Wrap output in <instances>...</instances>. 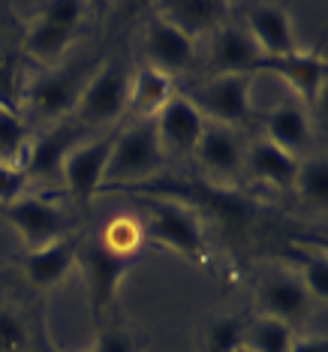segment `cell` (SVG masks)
I'll use <instances>...</instances> for the list:
<instances>
[{
    "instance_id": "cell-34",
    "label": "cell",
    "mask_w": 328,
    "mask_h": 352,
    "mask_svg": "<svg viewBox=\"0 0 328 352\" xmlns=\"http://www.w3.org/2000/svg\"><path fill=\"white\" fill-rule=\"evenodd\" d=\"M235 352H250V349H247V346H238V349H235Z\"/></svg>"
},
{
    "instance_id": "cell-26",
    "label": "cell",
    "mask_w": 328,
    "mask_h": 352,
    "mask_svg": "<svg viewBox=\"0 0 328 352\" xmlns=\"http://www.w3.org/2000/svg\"><path fill=\"white\" fill-rule=\"evenodd\" d=\"M30 142V133L21 115L0 100V163H21Z\"/></svg>"
},
{
    "instance_id": "cell-32",
    "label": "cell",
    "mask_w": 328,
    "mask_h": 352,
    "mask_svg": "<svg viewBox=\"0 0 328 352\" xmlns=\"http://www.w3.org/2000/svg\"><path fill=\"white\" fill-rule=\"evenodd\" d=\"M28 172L21 163H0V205H10L19 196H25Z\"/></svg>"
},
{
    "instance_id": "cell-17",
    "label": "cell",
    "mask_w": 328,
    "mask_h": 352,
    "mask_svg": "<svg viewBox=\"0 0 328 352\" xmlns=\"http://www.w3.org/2000/svg\"><path fill=\"white\" fill-rule=\"evenodd\" d=\"M82 130H85V126L67 121V126H54V130L43 133L39 139H30L25 157H21V166H25L28 178H34V175L54 178V175H61L63 157H67L69 151L78 145V135H82Z\"/></svg>"
},
{
    "instance_id": "cell-20",
    "label": "cell",
    "mask_w": 328,
    "mask_h": 352,
    "mask_svg": "<svg viewBox=\"0 0 328 352\" xmlns=\"http://www.w3.org/2000/svg\"><path fill=\"white\" fill-rule=\"evenodd\" d=\"M298 157L280 151L268 139H256L244 154V172L262 184H271V187H292L295 175H298Z\"/></svg>"
},
{
    "instance_id": "cell-14",
    "label": "cell",
    "mask_w": 328,
    "mask_h": 352,
    "mask_svg": "<svg viewBox=\"0 0 328 352\" xmlns=\"http://www.w3.org/2000/svg\"><path fill=\"white\" fill-rule=\"evenodd\" d=\"M78 244H82V235H67L61 241H54L43 250H34V253H25L19 259L21 265V274L34 289H54L58 283L67 280V274L76 268V253H78Z\"/></svg>"
},
{
    "instance_id": "cell-21",
    "label": "cell",
    "mask_w": 328,
    "mask_h": 352,
    "mask_svg": "<svg viewBox=\"0 0 328 352\" xmlns=\"http://www.w3.org/2000/svg\"><path fill=\"white\" fill-rule=\"evenodd\" d=\"M172 97H175V78L145 63L130 76V106H127V111H133L139 121H154Z\"/></svg>"
},
{
    "instance_id": "cell-15",
    "label": "cell",
    "mask_w": 328,
    "mask_h": 352,
    "mask_svg": "<svg viewBox=\"0 0 328 352\" xmlns=\"http://www.w3.org/2000/svg\"><path fill=\"white\" fill-rule=\"evenodd\" d=\"M154 10L157 19L178 28L184 36L196 43L199 36H208L220 25H226L229 3H223V0H166V3H157Z\"/></svg>"
},
{
    "instance_id": "cell-4",
    "label": "cell",
    "mask_w": 328,
    "mask_h": 352,
    "mask_svg": "<svg viewBox=\"0 0 328 352\" xmlns=\"http://www.w3.org/2000/svg\"><path fill=\"white\" fill-rule=\"evenodd\" d=\"M100 63V60H97ZM97 63H69V67H54L45 76L34 78L25 87V109L30 111L34 121L54 124V121H69L82 87L87 85L91 73L97 69Z\"/></svg>"
},
{
    "instance_id": "cell-7",
    "label": "cell",
    "mask_w": 328,
    "mask_h": 352,
    "mask_svg": "<svg viewBox=\"0 0 328 352\" xmlns=\"http://www.w3.org/2000/svg\"><path fill=\"white\" fill-rule=\"evenodd\" d=\"M118 130H121V124L109 126V130L102 135H97V139L78 142V145L63 157L61 178H63V187H67L69 202H73L76 208H87L91 199L100 193Z\"/></svg>"
},
{
    "instance_id": "cell-27",
    "label": "cell",
    "mask_w": 328,
    "mask_h": 352,
    "mask_svg": "<svg viewBox=\"0 0 328 352\" xmlns=\"http://www.w3.org/2000/svg\"><path fill=\"white\" fill-rule=\"evenodd\" d=\"M87 10L91 6L82 3V0H49V3H39L34 19L45 21L52 28H61L67 34H78V28L85 25Z\"/></svg>"
},
{
    "instance_id": "cell-25",
    "label": "cell",
    "mask_w": 328,
    "mask_h": 352,
    "mask_svg": "<svg viewBox=\"0 0 328 352\" xmlns=\"http://www.w3.org/2000/svg\"><path fill=\"white\" fill-rule=\"evenodd\" d=\"M295 190L310 208L322 211L328 205V163L325 157H307L298 163V175H295Z\"/></svg>"
},
{
    "instance_id": "cell-8",
    "label": "cell",
    "mask_w": 328,
    "mask_h": 352,
    "mask_svg": "<svg viewBox=\"0 0 328 352\" xmlns=\"http://www.w3.org/2000/svg\"><path fill=\"white\" fill-rule=\"evenodd\" d=\"M0 214L19 232L25 253L43 250V247H49L69 235L67 211H63L58 202H52L49 196H19L10 205H0Z\"/></svg>"
},
{
    "instance_id": "cell-3",
    "label": "cell",
    "mask_w": 328,
    "mask_h": 352,
    "mask_svg": "<svg viewBox=\"0 0 328 352\" xmlns=\"http://www.w3.org/2000/svg\"><path fill=\"white\" fill-rule=\"evenodd\" d=\"M130 106V76L118 60H100L82 87L73 118L69 121L91 130V126H115L121 124Z\"/></svg>"
},
{
    "instance_id": "cell-5",
    "label": "cell",
    "mask_w": 328,
    "mask_h": 352,
    "mask_svg": "<svg viewBox=\"0 0 328 352\" xmlns=\"http://www.w3.org/2000/svg\"><path fill=\"white\" fill-rule=\"evenodd\" d=\"M133 265H135V259H124V256L109 253L97 238H82L78 253H76V268L82 271L87 307H91V316L97 325H102V316L111 310L115 295Z\"/></svg>"
},
{
    "instance_id": "cell-12",
    "label": "cell",
    "mask_w": 328,
    "mask_h": 352,
    "mask_svg": "<svg viewBox=\"0 0 328 352\" xmlns=\"http://www.w3.org/2000/svg\"><path fill=\"white\" fill-rule=\"evenodd\" d=\"M256 304H259V316L292 325L310 314L314 298L307 295L295 271H274V274L262 277L259 289H256Z\"/></svg>"
},
{
    "instance_id": "cell-11",
    "label": "cell",
    "mask_w": 328,
    "mask_h": 352,
    "mask_svg": "<svg viewBox=\"0 0 328 352\" xmlns=\"http://www.w3.org/2000/svg\"><path fill=\"white\" fill-rule=\"evenodd\" d=\"M205 118L199 115V109L190 102L184 94H175V97L166 102V109L154 118V130L160 139V148L163 154L172 157H190L202 139L205 130Z\"/></svg>"
},
{
    "instance_id": "cell-6",
    "label": "cell",
    "mask_w": 328,
    "mask_h": 352,
    "mask_svg": "<svg viewBox=\"0 0 328 352\" xmlns=\"http://www.w3.org/2000/svg\"><path fill=\"white\" fill-rule=\"evenodd\" d=\"M250 87H253V76L229 73V76H211L205 85H196L184 97L193 102L208 124L238 130V126L250 124V118H253Z\"/></svg>"
},
{
    "instance_id": "cell-22",
    "label": "cell",
    "mask_w": 328,
    "mask_h": 352,
    "mask_svg": "<svg viewBox=\"0 0 328 352\" xmlns=\"http://www.w3.org/2000/svg\"><path fill=\"white\" fill-rule=\"evenodd\" d=\"M73 39H76V34H67V30H61V28H52V25H45V21H39V19H30V25L25 30V39H21V49H25V54L30 60L45 63V67H54V63L69 52Z\"/></svg>"
},
{
    "instance_id": "cell-18",
    "label": "cell",
    "mask_w": 328,
    "mask_h": 352,
    "mask_svg": "<svg viewBox=\"0 0 328 352\" xmlns=\"http://www.w3.org/2000/svg\"><path fill=\"white\" fill-rule=\"evenodd\" d=\"M262 58L259 45L247 34L244 25H220L211 39V73L229 76V73H247L250 76L253 63Z\"/></svg>"
},
{
    "instance_id": "cell-33",
    "label": "cell",
    "mask_w": 328,
    "mask_h": 352,
    "mask_svg": "<svg viewBox=\"0 0 328 352\" xmlns=\"http://www.w3.org/2000/svg\"><path fill=\"white\" fill-rule=\"evenodd\" d=\"M289 352H328L325 338H295Z\"/></svg>"
},
{
    "instance_id": "cell-13",
    "label": "cell",
    "mask_w": 328,
    "mask_h": 352,
    "mask_svg": "<svg viewBox=\"0 0 328 352\" xmlns=\"http://www.w3.org/2000/svg\"><path fill=\"white\" fill-rule=\"evenodd\" d=\"M145 58L148 67L175 78L196 63V43L190 36H184L178 28L166 25L163 19L154 15L151 25L145 28Z\"/></svg>"
},
{
    "instance_id": "cell-19",
    "label": "cell",
    "mask_w": 328,
    "mask_h": 352,
    "mask_svg": "<svg viewBox=\"0 0 328 352\" xmlns=\"http://www.w3.org/2000/svg\"><path fill=\"white\" fill-rule=\"evenodd\" d=\"M271 145H277L286 154L298 157L310 148L314 142V124H310L307 109L301 106H277L265 115V135Z\"/></svg>"
},
{
    "instance_id": "cell-2",
    "label": "cell",
    "mask_w": 328,
    "mask_h": 352,
    "mask_svg": "<svg viewBox=\"0 0 328 352\" xmlns=\"http://www.w3.org/2000/svg\"><path fill=\"white\" fill-rule=\"evenodd\" d=\"M139 202L148 211L145 241L169 247L172 253H178L181 259L193 262V265H205V223L196 208L163 196H139Z\"/></svg>"
},
{
    "instance_id": "cell-30",
    "label": "cell",
    "mask_w": 328,
    "mask_h": 352,
    "mask_svg": "<svg viewBox=\"0 0 328 352\" xmlns=\"http://www.w3.org/2000/svg\"><path fill=\"white\" fill-rule=\"evenodd\" d=\"M30 325L15 307H0V352H28Z\"/></svg>"
},
{
    "instance_id": "cell-31",
    "label": "cell",
    "mask_w": 328,
    "mask_h": 352,
    "mask_svg": "<svg viewBox=\"0 0 328 352\" xmlns=\"http://www.w3.org/2000/svg\"><path fill=\"white\" fill-rule=\"evenodd\" d=\"M94 352H142V340L135 338L130 328L124 325H100L97 340H94Z\"/></svg>"
},
{
    "instance_id": "cell-9",
    "label": "cell",
    "mask_w": 328,
    "mask_h": 352,
    "mask_svg": "<svg viewBox=\"0 0 328 352\" xmlns=\"http://www.w3.org/2000/svg\"><path fill=\"white\" fill-rule=\"evenodd\" d=\"M244 154H247L244 139L235 130L220 126V124H205L202 139H199V145L193 151V157H196L199 169L205 172L208 184L226 187V190H232V181L235 178H241Z\"/></svg>"
},
{
    "instance_id": "cell-10",
    "label": "cell",
    "mask_w": 328,
    "mask_h": 352,
    "mask_svg": "<svg viewBox=\"0 0 328 352\" xmlns=\"http://www.w3.org/2000/svg\"><path fill=\"white\" fill-rule=\"evenodd\" d=\"M253 73L277 76L280 82L289 85V91H295V97H298L304 106H316L319 97H322V87H325V58L310 49H295L289 54H277V58L262 54V58L253 63L250 76Z\"/></svg>"
},
{
    "instance_id": "cell-16",
    "label": "cell",
    "mask_w": 328,
    "mask_h": 352,
    "mask_svg": "<svg viewBox=\"0 0 328 352\" xmlns=\"http://www.w3.org/2000/svg\"><path fill=\"white\" fill-rule=\"evenodd\" d=\"M244 28L253 36V43L259 45L262 54L277 58V54H289L298 49L295 43V30H292V19L286 10L271 3H256L247 6L244 12Z\"/></svg>"
},
{
    "instance_id": "cell-24",
    "label": "cell",
    "mask_w": 328,
    "mask_h": 352,
    "mask_svg": "<svg viewBox=\"0 0 328 352\" xmlns=\"http://www.w3.org/2000/svg\"><path fill=\"white\" fill-rule=\"evenodd\" d=\"M292 340H295L292 325L277 322V319L268 316H259L244 331V346L250 352H289Z\"/></svg>"
},
{
    "instance_id": "cell-28",
    "label": "cell",
    "mask_w": 328,
    "mask_h": 352,
    "mask_svg": "<svg viewBox=\"0 0 328 352\" xmlns=\"http://www.w3.org/2000/svg\"><path fill=\"white\" fill-rule=\"evenodd\" d=\"M298 280L304 283V289L314 301L322 304L328 298V259L322 250H314V253H304L298 259Z\"/></svg>"
},
{
    "instance_id": "cell-35",
    "label": "cell",
    "mask_w": 328,
    "mask_h": 352,
    "mask_svg": "<svg viewBox=\"0 0 328 352\" xmlns=\"http://www.w3.org/2000/svg\"><path fill=\"white\" fill-rule=\"evenodd\" d=\"M85 352H94V349H85Z\"/></svg>"
},
{
    "instance_id": "cell-29",
    "label": "cell",
    "mask_w": 328,
    "mask_h": 352,
    "mask_svg": "<svg viewBox=\"0 0 328 352\" xmlns=\"http://www.w3.org/2000/svg\"><path fill=\"white\" fill-rule=\"evenodd\" d=\"M244 331L247 322L238 316L214 319L205 331V352H235L238 346H244Z\"/></svg>"
},
{
    "instance_id": "cell-23",
    "label": "cell",
    "mask_w": 328,
    "mask_h": 352,
    "mask_svg": "<svg viewBox=\"0 0 328 352\" xmlns=\"http://www.w3.org/2000/svg\"><path fill=\"white\" fill-rule=\"evenodd\" d=\"M97 241L115 256L139 259V250H142V244H145V223L135 217V214H115V217L102 226Z\"/></svg>"
},
{
    "instance_id": "cell-1",
    "label": "cell",
    "mask_w": 328,
    "mask_h": 352,
    "mask_svg": "<svg viewBox=\"0 0 328 352\" xmlns=\"http://www.w3.org/2000/svg\"><path fill=\"white\" fill-rule=\"evenodd\" d=\"M163 163H166V154L160 148L154 121H139L135 118L133 124H121L100 193L130 190V187H139V184L154 181V175L163 169Z\"/></svg>"
}]
</instances>
